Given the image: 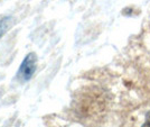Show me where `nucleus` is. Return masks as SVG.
Masks as SVG:
<instances>
[{
	"mask_svg": "<svg viewBox=\"0 0 150 127\" xmlns=\"http://www.w3.org/2000/svg\"><path fill=\"white\" fill-rule=\"evenodd\" d=\"M37 69V56L35 53H29L25 56L17 72V78L20 81H29Z\"/></svg>",
	"mask_w": 150,
	"mask_h": 127,
	"instance_id": "f257e3e1",
	"label": "nucleus"
},
{
	"mask_svg": "<svg viewBox=\"0 0 150 127\" xmlns=\"http://www.w3.org/2000/svg\"><path fill=\"white\" fill-rule=\"evenodd\" d=\"M13 25V18L10 17V16H6V17L0 19V38L2 37L11 28Z\"/></svg>",
	"mask_w": 150,
	"mask_h": 127,
	"instance_id": "f03ea898",
	"label": "nucleus"
},
{
	"mask_svg": "<svg viewBox=\"0 0 150 127\" xmlns=\"http://www.w3.org/2000/svg\"><path fill=\"white\" fill-rule=\"evenodd\" d=\"M142 127H150V110L146 115V121H144Z\"/></svg>",
	"mask_w": 150,
	"mask_h": 127,
	"instance_id": "7ed1b4c3",
	"label": "nucleus"
}]
</instances>
